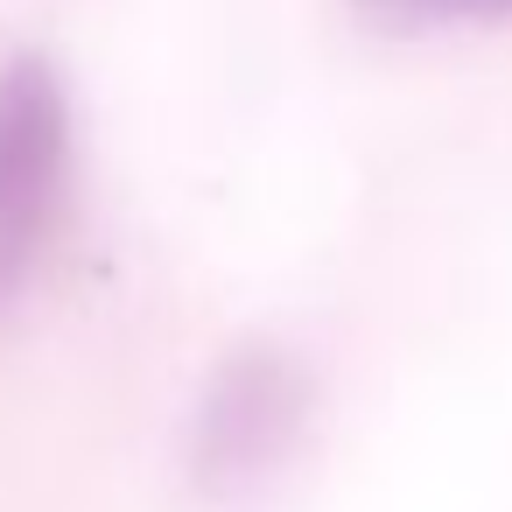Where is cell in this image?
Wrapping results in <instances>:
<instances>
[{
  "label": "cell",
  "mask_w": 512,
  "mask_h": 512,
  "mask_svg": "<svg viewBox=\"0 0 512 512\" xmlns=\"http://www.w3.org/2000/svg\"><path fill=\"white\" fill-rule=\"evenodd\" d=\"M71 176V113L43 57L0 64V253L29 260L57 225Z\"/></svg>",
  "instance_id": "obj_1"
},
{
  "label": "cell",
  "mask_w": 512,
  "mask_h": 512,
  "mask_svg": "<svg viewBox=\"0 0 512 512\" xmlns=\"http://www.w3.org/2000/svg\"><path fill=\"white\" fill-rule=\"evenodd\" d=\"M302 428V379L274 351H246L218 372L197 414V484L204 491H253Z\"/></svg>",
  "instance_id": "obj_2"
}]
</instances>
